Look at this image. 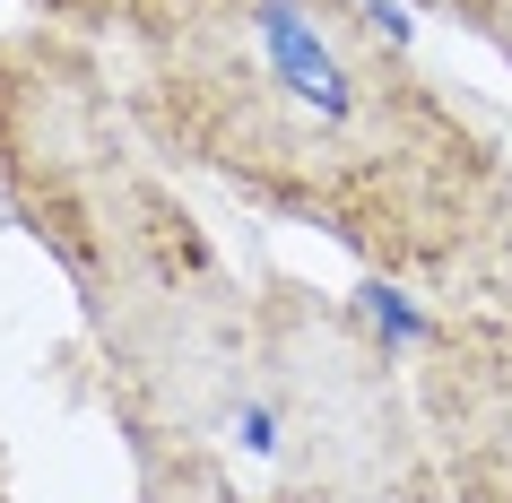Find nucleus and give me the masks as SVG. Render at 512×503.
<instances>
[{"instance_id":"f257e3e1","label":"nucleus","mask_w":512,"mask_h":503,"mask_svg":"<svg viewBox=\"0 0 512 503\" xmlns=\"http://www.w3.org/2000/svg\"><path fill=\"white\" fill-rule=\"evenodd\" d=\"M148 148L313 226L374 278L469 287L512 261V183L365 0H122Z\"/></svg>"},{"instance_id":"f03ea898","label":"nucleus","mask_w":512,"mask_h":503,"mask_svg":"<svg viewBox=\"0 0 512 503\" xmlns=\"http://www.w3.org/2000/svg\"><path fill=\"white\" fill-rule=\"evenodd\" d=\"M0 200L79 295L131 460H226L252 391V287L165 183L96 35L44 18L0 35Z\"/></svg>"},{"instance_id":"7ed1b4c3","label":"nucleus","mask_w":512,"mask_h":503,"mask_svg":"<svg viewBox=\"0 0 512 503\" xmlns=\"http://www.w3.org/2000/svg\"><path fill=\"white\" fill-rule=\"evenodd\" d=\"M139 503H261L235 460H139Z\"/></svg>"},{"instance_id":"20e7f679","label":"nucleus","mask_w":512,"mask_h":503,"mask_svg":"<svg viewBox=\"0 0 512 503\" xmlns=\"http://www.w3.org/2000/svg\"><path fill=\"white\" fill-rule=\"evenodd\" d=\"M434 18H460L469 35H486V44H512V0H426Z\"/></svg>"},{"instance_id":"39448f33","label":"nucleus","mask_w":512,"mask_h":503,"mask_svg":"<svg viewBox=\"0 0 512 503\" xmlns=\"http://www.w3.org/2000/svg\"><path fill=\"white\" fill-rule=\"evenodd\" d=\"M44 27H79V35H105L122 18V0H27Z\"/></svg>"},{"instance_id":"423d86ee","label":"nucleus","mask_w":512,"mask_h":503,"mask_svg":"<svg viewBox=\"0 0 512 503\" xmlns=\"http://www.w3.org/2000/svg\"><path fill=\"white\" fill-rule=\"evenodd\" d=\"M0 503H9V477H0Z\"/></svg>"}]
</instances>
